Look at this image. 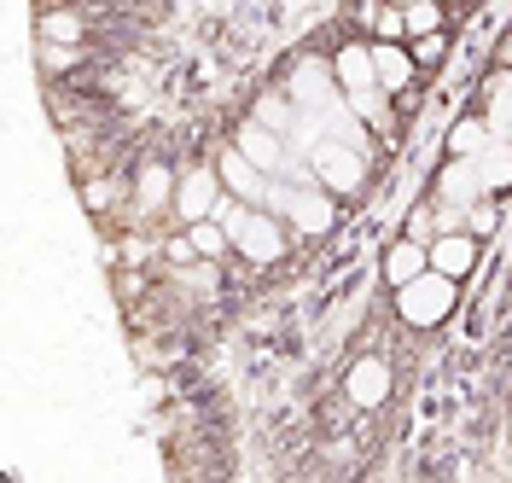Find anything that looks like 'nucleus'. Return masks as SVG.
Masks as SVG:
<instances>
[{
    "label": "nucleus",
    "instance_id": "f257e3e1",
    "mask_svg": "<svg viewBox=\"0 0 512 483\" xmlns=\"http://www.w3.org/2000/svg\"><path fill=\"white\" fill-rule=\"evenodd\" d=\"M454 303H460V280H448V274H437V268H425L419 280H408V286H396V315L408 326H443L448 315H454Z\"/></svg>",
    "mask_w": 512,
    "mask_h": 483
},
{
    "label": "nucleus",
    "instance_id": "f03ea898",
    "mask_svg": "<svg viewBox=\"0 0 512 483\" xmlns=\"http://www.w3.org/2000/svg\"><path fill=\"white\" fill-rule=\"evenodd\" d=\"M309 175L326 193H355L367 181V146H344V140H320L315 158H309Z\"/></svg>",
    "mask_w": 512,
    "mask_h": 483
},
{
    "label": "nucleus",
    "instance_id": "7ed1b4c3",
    "mask_svg": "<svg viewBox=\"0 0 512 483\" xmlns=\"http://www.w3.org/2000/svg\"><path fill=\"white\" fill-rule=\"evenodd\" d=\"M222 169H187V175H181V187H175V204H169V210H175V216H181V222H204V216H216V210H222Z\"/></svg>",
    "mask_w": 512,
    "mask_h": 483
},
{
    "label": "nucleus",
    "instance_id": "20e7f679",
    "mask_svg": "<svg viewBox=\"0 0 512 483\" xmlns=\"http://www.w3.org/2000/svg\"><path fill=\"white\" fill-rule=\"evenodd\" d=\"M332 198L338 193H326V187H315V193H280V210H286V222L297 233H326V227L338 222V204Z\"/></svg>",
    "mask_w": 512,
    "mask_h": 483
},
{
    "label": "nucleus",
    "instance_id": "39448f33",
    "mask_svg": "<svg viewBox=\"0 0 512 483\" xmlns=\"http://www.w3.org/2000/svg\"><path fill=\"white\" fill-rule=\"evenodd\" d=\"M431 268L437 274H448V280H466L472 268H478V233H437L431 239Z\"/></svg>",
    "mask_w": 512,
    "mask_h": 483
},
{
    "label": "nucleus",
    "instance_id": "423d86ee",
    "mask_svg": "<svg viewBox=\"0 0 512 483\" xmlns=\"http://www.w3.org/2000/svg\"><path fill=\"white\" fill-rule=\"evenodd\" d=\"M216 169H222V181H227V193H233V198H245V204L268 198V169H262V163H251L239 146H227L222 158H216Z\"/></svg>",
    "mask_w": 512,
    "mask_h": 483
},
{
    "label": "nucleus",
    "instance_id": "0eeeda50",
    "mask_svg": "<svg viewBox=\"0 0 512 483\" xmlns=\"http://www.w3.org/2000/svg\"><path fill=\"white\" fill-rule=\"evenodd\" d=\"M344 390H350L355 408H379L384 396H390V361L384 355H361L350 367V379H344Z\"/></svg>",
    "mask_w": 512,
    "mask_h": 483
},
{
    "label": "nucleus",
    "instance_id": "6e6552de",
    "mask_svg": "<svg viewBox=\"0 0 512 483\" xmlns=\"http://www.w3.org/2000/svg\"><path fill=\"white\" fill-rule=\"evenodd\" d=\"M233 251H245L251 262H280V251H286V233H280V222H274V216H262V210H251V222L239 227Z\"/></svg>",
    "mask_w": 512,
    "mask_h": 483
},
{
    "label": "nucleus",
    "instance_id": "1a4fd4ad",
    "mask_svg": "<svg viewBox=\"0 0 512 483\" xmlns=\"http://www.w3.org/2000/svg\"><path fill=\"white\" fill-rule=\"evenodd\" d=\"M332 76H338V88H344V94L379 88V65H373V47H361V41L338 47V53H332Z\"/></svg>",
    "mask_w": 512,
    "mask_h": 483
},
{
    "label": "nucleus",
    "instance_id": "9d476101",
    "mask_svg": "<svg viewBox=\"0 0 512 483\" xmlns=\"http://www.w3.org/2000/svg\"><path fill=\"white\" fill-rule=\"evenodd\" d=\"M483 198V175L478 158H448L437 175V204H478Z\"/></svg>",
    "mask_w": 512,
    "mask_h": 483
},
{
    "label": "nucleus",
    "instance_id": "9b49d317",
    "mask_svg": "<svg viewBox=\"0 0 512 483\" xmlns=\"http://www.w3.org/2000/svg\"><path fill=\"white\" fill-rule=\"evenodd\" d=\"M373 65H379V88L384 94H402L414 82V47L408 41H373Z\"/></svg>",
    "mask_w": 512,
    "mask_h": 483
},
{
    "label": "nucleus",
    "instance_id": "f8f14e48",
    "mask_svg": "<svg viewBox=\"0 0 512 483\" xmlns=\"http://www.w3.org/2000/svg\"><path fill=\"white\" fill-rule=\"evenodd\" d=\"M425 268H431V245L414 239V233H408V239H396V245L384 251V280H390V286H408V280H419Z\"/></svg>",
    "mask_w": 512,
    "mask_h": 483
},
{
    "label": "nucleus",
    "instance_id": "ddd939ff",
    "mask_svg": "<svg viewBox=\"0 0 512 483\" xmlns=\"http://www.w3.org/2000/svg\"><path fill=\"white\" fill-rule=\"evenodd\" d=\"M175 187H181V175H175L169 163H146V169L134 175V198H140L146 210H163V204H175Z\"/></svg>",
    "mask_w": 512,
    "mask_h": 483
},
{
    "label": "nucleus",
    "instance_id": "4468645a",
    "mask_svg": "<svg viewBox=\"0 0 512 483\" xmlns=\"http://www.w3.org/2000/svg\"><path fill=\"white\" fill-rule=\"evenodd\" d=\"M35 30H41L47 47H76V41L88 35V18H82V12H70V6H53V12H41V24H35Z\"/></svg>",
    "mask_w": 512,
    "mask_h": 483
},
{
    "label": "nucleus",
    "instance_id": "2eb2a0df",
    "mask_svg": "<svg viewBox=\"0 0 512 483\" xmlns=\"http://www.w3.org/2000/svg\"><path fill=\"white\" fill-rule=\"evenodd\" d=\"M233 146L251 163H262V169H280V129H268V123H245Z\"/></svg>",
    "mask_w": 512,
    "mask_h": 483
},
{
    "label": "nucleus",
    "instance_id": "dca6fc26",
    "mask_svg": "<svg viewBox=\"0 0 512 483\" xmlns=\"http://www.w3.org/2000/svg\"><path fill=\"white\" fill-rule=\"evenodd\" d=\"M187 239H192V251L204 262H222L227 257V245H233V233L222 227V216H204V222H192L187 227Z\"/></svg>",
    "mask_w": 512,
    "mask_h": 483
},
{
    "label": "nucleus",
    "instance_id": "f3484780",
    "mask_svg": "<svg viewBox=\"0 0 512 483\" xmlns=\"http://www.w3.org/2000/svg\"><path fill=\"white\" fill-rule=\"evenodd\" d=\"M373 41H408V12H396V6H367V18H361Z\"/></svg>",
    "mask_w": 512,
    "mask_h": 483
},
{
    "label": "nucleus",
    "instance_id": "a211bd4d",
    "mask_svg": "<svg viewBox=\"0 0 512 483\" xmlns=\"http://www.w3.org/2000/svg\"><path fill=\"white\" fill-rule=\"evenodd\" d=\"M483 140H489V134H483L478 117L454 123V129H448V158H478V152H483Z\"/></svg>",
    "mask_w": 512,
    "mask_h": 483
},
{
    "label": "nucleus",
    "instance_id": "6ab92c4d",
    "mask_svg": "<svg viewBox=\"0 0 512 483\" xmlns=\"http://www.w3.org/2000/svg\"><path fill=\"white\" fill-rule=\"evenodd\" d=\"M478 175H483V193L507 187V181H512V146H507V152H489V146H483V152H478Z\"/></svg>",
    "mask_w": 512,
    "mask_h": 483
},
{
    "label": "nucleus",
    "instance_id": "aec40b11",
    "mask_svg": "<svg viewBox=\"0 0 512 483\" xmlns=\"http://www.w3.org/2000/svg\"><path fill=\"white\" fill-rule=\"evenodd\" d=\"M402 12H408V41L443 30V0H414V6H402Z\"/></svg>",
    "mask_w": 512,
    "mask_h": 483
},
{
    "label": "nucleus",
    "instance_id": "412c9836",
    "mask_svg": "<svg viewBox=\"0 0 512 483\" xmlns=\"http://www.w3.org/2000/svg\"><path fill=\"white\" fill-rule=\"evenodd\" d=\"M291 94L303 99V105L326 99V70H320V65H303V70H297V82H291Z\"/></svg>",
    "mask_w": 512,
    "mask_h": 483
},
{
    "label": "nucleus",
    "instance_id": "4be33fe9",
    "mask_svg": "<svg viewBox=\"0 0 512 483\" xmlns=\"http://www.w3.org/2000/svg\"><path fill=\"white\" fill-rule=\"evenodd\" d=\"M408 47H414V65H437V59H443V53H448L443 30H431V35H414Z\"/></svg>",
    "mask_w": 512,
    "mask_h": 483
},
{
    "label": "nucleus",
    "instance_id": "5701e85b",
    "mask_svg": "<svg viewBox=\"0 0 512 483\" xmlns=\"http://www.w3.org/2000/svg\"><path fill=\"white\" fill-rule=\"evenodd\" d=\"M495 222H501V210H495V204H483V198H478V204H466V233H478V239H483V233H495Z\"/></svg>",
    "mask_w": 512,
    "mask_h": 483
},
{
    "label": "nucleus",
    "instance_id": "b1692460",
    "mask_svg": "<svg viewBox=\"0 0 512 483\" xmlns=\"http://www.w3.org/2000/svg\"><path fill=\"white\" fill-rule=\"evenodd\" d=\"M256 123H268V129H286V105H280V99H262Z\"/></svg>",
    "mask_w": 512,
    "mask_h": 483
},
{
    "label": "nucleus",
    "instance_id": "393cba45",
    "mask_svg": "<svg viewBox=\"0 0 512 483\" xmlns=\"http://www.w3.org/2000/svg\"><path fill=\"white\" fill-rule=\"evenodd\" d=\"M402 6H414V0H402Z\"/></svg>",
    "mask_w": 512,
    "mask_h": 483
},
{
    "label": "nucleus",
    "instance_id": "a878e982",
    "mask_svg": "<svg viewBox=\"0 0 512 483\" xmlns=\"http://www.w3.org/2000/svg\"><path fill=\"white\" fill-rule=\"evenodd\" d=\"M443 6H448V0H443Z\"/></svg>",
    "mask_w": 512,
    "mask_h": 483
}]
</instances>
